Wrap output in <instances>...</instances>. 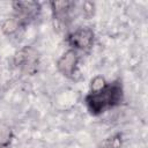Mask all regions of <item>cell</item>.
Segmentation results:
<instances>
[{
    "label": "cell",
    "instance_id": "obj_1",
    "mask_svg": "<svg viewBox=\"0 0 148 148\" xmlns=\"http://www.w3.org/2000/svg\"><path fill=\"white\" fill-rule=\"evenodd\" d=\"M124 92L120 81H113L106 83L102 89L96 91H90L86 98V105L89 112L94 116H98L117 105L123 101Z\"/></svg>",
    "mask_w": 148,
    "mask_h": 148
},
{
    "label": "cell",
    "instance_id": "obj_2",
    "mask_svg": "<svg viewBox=\"0 0 148 148\" xmlns=\"http://www.w3.org/2000/svg\"><path fill=\"white\" fill-rule=\"evenodd\" d=\"M38 62H39L38 52L31 46H25L21 49L14 56L15 66L18 67L24 74L34 75L38 69Z\"/></svg>",
    "mask_w": 148,
    "mask_h": 148
},
{
    "label": "cell",
    "instance_id": "obj_3",
    "mask_svg": "<svg viewBox=\"0 0 148 148\" xmlns=\"http://www.w3.org/2000/svg\"><path fill=\"white\" fill-rule=\"evenodd\" d=\"M14 17L22 27L35 20L40 12V3L36 1H14L13 3Z\"/></svg>",
    "mask_w": 148,
    "mask_h": 148
},
{
    "label": "cell",
    "instance_id": "obj_4",
    "mask_svg": "<svg viewBox=\"0 0 148 148\" xmlns=\"http://www.w3.org/2000/svg\"><path fill=\"white\" fill-rule=\"evenodd\" d=\"M52 16L57 23V28L65 29L71 20H72V12L75 7V2L73 1H52L51 3Z\"/></svg>",
    "mask_w": 148,
    "mask_h": 148
},
{
    "label": "cell",
    "instance_id": "obj_5",
    "mask_svg": "<svg viewBox=\"0 0 148 148\" xmlns=\"http://www.w3.org/2000/svg\"><path fill=\"white\" fill-rule=\"evenodd\" d=\"M67 43L75 51H89L94 44V31L90 28H79L67 36Z\"/></svg>",
    "mask_w": 148,
    "mask_h": 148
},
{
    "label": "cell",
    "instance_id": "obj_6",
    "mask_svg": "<svg viewBox=\"0 0 148 148\" xmlns=\"http://www.w3.org/2000/svg\"><path fill=\"white\" fill-rule=\"evenodd\" d=\"M79 62V54L74 49L67 50L57 61L58 71L66 77L73 79L75 76Z\"/></svg>",
    "mask_w": 148,
    "mask_h": 148
},
{
    "label": "cell",
    "instance_id": "obj_7",
    "mask_svg": "<svg viewBox=\"0 0 148 148\" xmlns=\"http://www.w3.org/2000/svg\"><path fill=\"white\" fill-rule=\"evenodd\" d=\"M121 143H123L121 134L116 133V134L109 136L108 139H105L97 148H121Z\"/></svg>",
    "mask_w": 148,
    "mask_h": 148
},
{
    "label": "cell",
    "instance_id": "obj_8",
    "mask_svg": "<svg viewBox=\"0 0 148 148\" xmlns=\"http://www.w3.org/2000/svg\"><path fill=\"white\" fill-rule=\"evenodd\" d=\"M21 23L13 16L10 18H7L3 23H2V31L6 35H13L14 32H16L20 28H21Z\"/></svg>",
    "mask_w": 148,
    "mask_h": 148
},
{
    "label": "cell",
    "instance_id": "obj_9",
    "mask_svg": "<svg viewBox=\"0 0 148 148\" xmlns=\"http://www.w3.org/2000/svg\"><path fill=\"white\" fill-rule=\"evenodd\" d=\"M13 138L12 130L6 126V125H0V146L1 147H7Z\"/></svg>",
    "mask_w": 148,
    "mask_h": 148
},
{
    "label": "cell",
    "instance_id": "obj_10",
    "mask_svg": "<svg viewBox=\"0 0 148 148\" xmlns=\"http://www.w3.org/2000/svg\"><path fill=\"white\" fill-rule=\"evenodd\" d=\"M106 84L105 80L102 77V76H95L92 80H91V84H90V91H96V90H99L102 89L104 86Z\"/></svg>",
    "mask_w": 148,
    "mask_h": 148
}]
</instances>
